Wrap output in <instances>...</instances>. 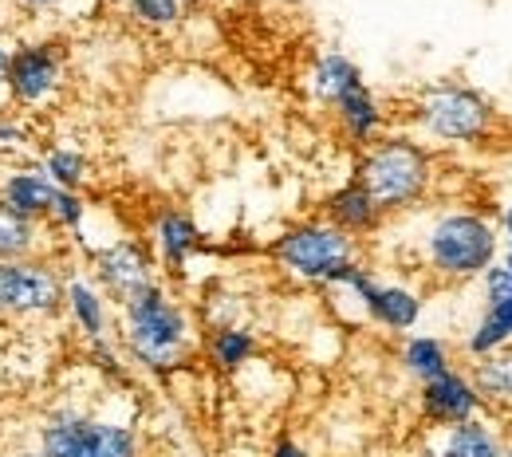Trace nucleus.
<instances>
[{
  "mask_svg": "<svg viewBox=\"0 0 512 457\" xmlns=\"http://www.w3.org/2000/svg\"><path fill=\"white\" fill-rule=\"evenodd\" d=\"M115 339L130 367L154 379L182 371L201 351L197 320L166 280L150 284L123 308H115Z\"/></svg>",
  "mask_w": 512,
  "mask_h": 457,
  "instance_id": "nucleus-1",
  "label": "nucleus"
},
{
  "mask_svg": "<svg viewBox=\"0 0 512 457\" xmlns=\"http://www.w3.org/2000/svg\"><path fill=\"white\" fill-rule=\"evenodd\" d=\"M501 229L489 213L469 209V205H449L438 213H426L410 237L414 264L434 280V284H477L481 272L501 257Z\"/></svg>",
  "mask_w": 512,
  "mask_h": 457,
  "instance_id": "nucleus-2",
  "label": "nucleus"
},
{
  "mask_svg": "<svg viewBox=\"0 0 512 457\" xmlns=\"http://www.w3.org/2000/svg\"><path fill=\"white\" fill-rule=\"evenodd\" d=\"M351 178L379 201L386 217H406L430 197L438 166L430 146L418 142L410 131H386L379 142L359 150Z\"/></svg>",
  "mask_w": 512,
  "mask_h": 457,
  "instance_id": "nucleus-3",
  "label": "nucleus"
},
{
  "mask_svg": "<svg viewBox=\"0 0 512 457\" xmlns=\"http://www.w3.org/2000/svg\"><path fill=\"white\" fill-rule=\"evenodd\" d=\"M497 127V107L485 91L442 79L414 95L410 103V134L426 146H477Z\"/></svg>",
  "mask_w": 512,
  "mask_h": 457,
  "instance_id": "nucleus-4",
  "label": "nucleus"
},
{
  "mask_svg": "<svg viewBox=\"0 0 512 457\" xmlns=\"http://www.w3.org/2000/svg\"><path fill=\"white\" fill-rule=\"evenodd\" d=\"M268 261L276 264L280 276L304 288H327L339 280L347 264L363 261V257H359V241L335 229L327 217H304L272 237Z\"/></svg>",
  "mask_w": 512,
  "mask_h": 457,
  "instance_id": "nucleus-5",
  "label": "nucleus"
},
{
  "mask_svg": "<svg viewBox=\"0 0 512 457\" xmlns=\"http://www.w3.org/2000/svg\"><path fill=\"white\" fill-rule=\"evenodd\" d=\"M48 457H142V438L123 418H103L79 402H56L36 422V438Z\"/></svg>",
  "mask_w": 512,
  "mask_h": 457,
  "instance_id": "nucleus-6",
  "label": "nucleus"
},
{
  "mask_svg": "<svg viewBox=\"0 0 512 457\" xmlns=\"http://www.w3.org/2000/svg\"><path fill=\"white\" fill-rule=\"evenodd\" d=\"M67 52L56 36H28L12 44L8 79H4V103L20 115H36L52 107L64 91Z\"/></svg>",
  "mask_w": 512,
  "mask_h": 457,
  "instance_id": "nucleus-7",
  "label": "nucleus"
},
{
  "mask_svg": "<svg viewBox=\"0 0 512 457\" xmlns=\"http://www.w3.org/2000/svg\"><path fill=\"white\" fill-rule=\"evenodd\" d=\"M64 316V264L52 257L0 264V320Z\"/></svg>",
  "mask_w": 512,
  "mask_h": 457,
  "instance_id": "nucleus-8",
  "label": "nucleus"
},
{
  "mask_svg": "<svg viewBox=\"0 0 512 457\" xmlns=\"http://www.w3.org/2000/svg\"><path fill=\"white\" fill-rule=\"evenodd\" d=\"M87 272L95 276V284L107 292V300L115 308H123L138 292H146L150 284L162 280L158 261H154V253L142 237H111L103 245H91L87 249Z\"/></svg>",
  "mask_w": 512,
  "mask_h": 457,
  "instance_id": "nucleus-9",
  "label": "nucleus"
},
{
  "mask_svg": "<svg viewBox=\"0 0 512 457\" xmlns=\"http://www.w3.org/2000/svg\"><path fill=\"white\" fill-rule=\"evenodd\" d=\"M146 245H150L162 276L182 280L190 272L193 257L205 253V233L182 205H162L146 225Z\"/></svg>",
  "mask_w": 512,
  "mask_h": 457,
  "instance_id": "nucleus-10",
  "label": "nucleus"
},
{
  "mask_svg": "<svg viewBox=\"0 0 512 457\" xmlns=\"http://www.w3.org/2000/svg\"><path fill=\"white\" fill-rule=\"evenodd\" d=\"M481 414H485V406L469 383V371H461V367H449L438 379L418 387V418L434 434H442L449 426H461L469 418H481Z\"/></svg>",
  "mask_w": 512,
  "mask_h": 457,
  "instance_id": "nucleus-11",
  "label": "nucleus"
},
{
  "mask_svg": "<svg viewBox=\"0 0 512 457\" xmlns=\"http://www.w3.org/2000/svg\"><path fill=\"white\" fill-rule=\"evenodd\" d=\"M64 316L83 343L107 339L115 331V304L95 284V276L75 264H64Z\"/></svg>",
  "mask_w": 512,
  "mask_h": 457,
  "instance_id": "nucleus-12",
  "label": "nucleus"
},
{
  "mask_svg": "<svg viewBox=\"0 0 512 457\" xmlns=\"http://www.w3.org/2000/svg\"><path fill=\"white\" fill-rule=\"evenodd\" d=\"M335 229H343L347 237H355V241H367V237H375V233H383L386 229V217L383 209H379V201L367 194L355 178L351 182H343V186H335L331 194L323 197V213Z\"/></svg>",
  "mask_w": 512,
  "mask_h": 457,
  "instance_id": "nucleus-13",
  "label": "nucleus"
},
{
  "mask_svg": "<svg viewBox=\"0 0 512 457\" xmlns=\"http://www.w3.org/2000/svg\"><path fill=\"white\" fill-rule=\"evenodd\" d=\"M331 119L339 134L355 146V150H367L371 142H379L386 131H390V115H386L383 99L363 83L355 91H347L335 107H331Z\"/></svg>",
  "mask_w": 512,
  "mask_h": 457,
  "instance_id": "nucleus-14",
  "label": "nucleus"
},
{
  "mask_svg": "<svg viewBox=\"0 0 512 457\" xmlns=\"http://www.w3.org/2000/svg\"><path fill=\"white\" fill-rule=\"evenodd\" d=\"M56 190L60 186L44 174L40 162H12L8 170H0V201L12 205L16 213L32 217V221H44L48 217Z\"/></svg>",
  "mask_w": 512,
  "mask_h": 457,
  "instance_id": "nucleus-15",
  "label": "nucleus"
},
{
  "mask_svg": "<svg viewBox=\"0 0 512 457\" xmlns=\"http://www.w3.org/2000/svg\"><path fill=\"white\" fill-rule=\"evenodd\" d=\"M367 79H363V67L355 64L347 52H339V48H323L320 56L312 60L308 67V75H304V87H308V95H312V103H320V107H335L347 91H355V87H363Z\"/></svg>",
  "mask_w": 512,
  "mask_h": 457,
  "instance_id": "nucleus-16",
  "label": "nucleus"
},
{
  "mask_svg": "<svg viewBox=\"0 0 512 457\" xmlns=\"http://www.w3.org/2000/svg\"><path fill=\"white\" fill-rule=\"evenodd\" d=\"M260 339L249 324H221L205 327L201 335V355L217 375H241L249 363H256Z\"/></svg>",
  "mask_w": 512,
  "mask_h": 457,
  "instance_id": "nucleus-17",
  "label": "nucleus"
},
{
  "mask_svg": "<svg viewBox=\"0 0 512 457\" xmlns=\"http://www.w3.org/2000/svg\"><path fill=\"white\" fill-rule=\"evenodd\" d=\"M398 367H402L406 379H414V383L422 387V383L438 379L442 371L457 367V363H453V347H449L446 335L410 331V335H402V343H398Z\"/></svg>",
  "mask_w": 512,
  "mask_h": 457,
  "instance_id": "nucleus-18",
  "label": "nucleus"
},
{
  "mask_svg": "<svg viewBox=\"0 0 512 457\" xmlns=\"http://www.w3.org/2000/svg\"><path fill=\"white\" fill-rule=\"evenodd\" d=\"M469 383L481 398L485 414L512 418V347H501L493 355H481L469 363Z\"/></svg>",
  "mask_w": 512,
  "mask_h": 457,
  "instance_id": "nucleus-19",
  "label": "nucleus"
},
{
  "mask_svg": "<svg viewBox=\"0 0 512 457\" xmlns=\"http://www.w3.org/2000/svg\"><path fill=\"white\" fill-rule=\"evenodd\" d=\"M48 233L52 229L44 221H32L0 201V264L48 257Z\"/></svg>",
  "mask_w": 512,
  "mask_h": 457,
  "instance_id": "nucleus-20",
  "label": "nucleus"
},
{
  "mask_svg": "<svg viewBox=\"0 0 512 457\" xmlns=\"http://www.w3.org/2000/svg\"><path fill=\"white\" fill-rule=\"evenodd\" d=\"M501 347H512V304H505V300H481L477 320L461 335V355L473 363V359L493 355Z\"/></svg>",
  "mask_w": 512,
  "mask_h": 457,
  "instance_id": "nucleus-21",
  "label": "nucleus"
},
{
  "mask_svg": "<svg viewBox=\"0 0 512 457\" xmlns=\"http://www.w3.org/2000/svg\"><path fill=\"white\" fill-rule=\"evenodd\" d=\"M438 442L446 446L449 457H505V434L485 414L481 418H469L461 426L442 430Z\"/></svg>",
  "mask_w": 512,
  "mask_h": 457,
  "instance_id": "nucleus-22",
  "label": "nucleus"
},
{
  "mask_svg": "<svg viewBox=\"0 0 512 457\" xmlns=\"http://www.w3.org/2000/svg\"><path fill=\"white\" fill-rule=\"evenodd\" d=\"M40 166H44V174H48L60 190L83 194L87 182H91V162H87V154H83L79 146H67V142L48 146V150L40 154Z\"/></svg>",
  "mask_w": 512,
  "mask_h": 457,
  "instance_id": "nucleus-23",
  "label": "nucleus"
},
{
  "mask_svg": "<svg viewBox=\"0 0 512 457\" xmlns=\"http://www.w3.org/2000/svg\"><path fill=\"white\" fill-rule=\"evenodd\" d=\"M87 213H91V205H87L83 194H75V190H56L44 225H48L52 233H67V237L75 241V237L83 233V225H87Z\"/></svg>",
  "mask_w": 512,
  "mask_h": 457,
  "instance_id": "nucleus-24",
  "label": "nucleus"
},
{
  "mask_svg": "<svg viewBox=\"0 0 512 457\" xmlns=\"http://www.w3.org/2000/svg\"><path fill=\"white\" fill-rule=\"evenodd\" d=\"M127 16L138 28H150V32H170L186 20V4L182 0H130Z\"/></svg>",
  "mask_w": 512,
  "mask_h": 457,
  "instance_id": "nucleus-25",
  "label": "nucleus"
},
{
  "mask_svg": "<svg viewBox=\"0 0 512 457\" xmlns=\"http://www.w3.org/2000/svg\"><path fill=\"white\" fill-rule=\"evenodd\" d=\"M87 359H91V367H95L111 387H127L130 383V371H134V367L127 363V355H123V347H119L115 335L87 343Z\"/></svg>",
  "mask_w": 512,
  "mask_h": 457,
  "instance_id": "nucleus-26",
  "label": "nucleus"
},
{
  "mask_svg": "<svg viewBox=\"0 0 512 457\" xmlns=\"http://www.w3.org/2000/svg\"><path fill=\"white\" fill-rule=\"evenodd\" d=\"M32 146V131L20 111H0V154H24Z\"/></svg>",
  "mask_w": 512,
  "mask_h": 457,
  "instance_id": "nucleus-27",
  "label": "nucleus"
},
{
  "mask_svg": "<svg viewBox=\"0 0 512 457\" xmlns=\"http://www.w3.org/2000/svg\"><path fill=\"white\" fill-rule=\"evenodd\" d=\"M8 4L20 8L24 16H36V20H60V16L79 12V8L91 4V0H8Z\"/></svg>",
  "mask_w": 512,
  "mask_h": 457,
  "instance_id": "nucleus-28",
  "label": "nucleus"
},
{
  "mask_svg": "<svg viewBox=\"0 0 512 457\" xmlns=\"http://www.w3.org/2000/svg\"><path fill=\"white\" fill-rule=\"evenodd\" d=\"M477 288H481V300H505V304H512V268H505L501 261L489 264L481 272Z\"/></svg>",
  "mask_w": 512,
  "mask_h": 457,
  "instance_id": "nucleus-29",
  "label": "nucleus"
},
{
  "mask_svg": "<svg viewBox=\"0 0 512 457\" xmlns=\"http://www.w3.org/2000/svg\"><path fill=\"white\" fill-rule=\"evenodd\" d=\"M268 457H316L304 442H296L292 434H280L272 446H268Z\"/></svg>",
  "mask_w": 512,
  "mask_h": 457,
  "instance_id": "nucleus-30",
  "label": "nucleus"
},
{
  "mask_svg": "<svg viewBox=\"0 0 512 457\" xmlns=\"http://www.w3.org/2000/svg\"><path fill=\"white\" fill-rule=\"evenodd\" d=\"M8 60H12V44L0 32V103H4V79H8Z\"/></svg>",
  "mask_w": 512,
  "mask_h": 457,
  "instance_id": "nucleus-31",
  "label": "nucleus"
},
{
  "mask_svg": "<svg viewBox=\"0 0 512 457\" xmlns=\"http://www.w3.org/2000/svg\"><path fill=\"white\" fill-rule=\"evenodd\" d=\"M414 457H449V454H446V446H442L438 438H426V442H418Z\"/></svg>",
  "mask_w": 512,
  "mask_h": 457,
  "instance_id": "nucleus-32",
  "label": "nucleus"
},
{
  "mask_svg": "<svg viewBox=\"0 0 512 457\" xmlns=\"http://www.w3.org/2000/svg\"><path fill=\"white\" fill-rule=\"evenodd\" d=\"M497 229H501V237H505V241H512V201L501 205V213H497Z\"/></svg>",
  "mask_w": 512,
  "mask_h": 457,
  "instance_id": "nucleus-33",
  "label": "nucleus"
},
{
  "mask_svg": "<svg viewBox=\"0 0 512 457\" xmlns=\"http://www.w3.org/2000/svg\"><path fill=\"white\" fill-rule=\"evenodd\" d=\"M497 261L505 264V268H512V241H501V257Z\"/></svg>",
  "mask_w": 512,
  "mask_h": 457,
  "instance_id": "nucleus-34",
  "label": "nucleus"
},
{
  "mask_svg": "<svg viewBox=\"0 0 512 457\" xmlns=\"http://www.w3.org/2000/svg\"><path fill=\"white\" fill-rule=\"evenodd\" d=\"M12 457H48V454H44L40 446H24V450H16Z\"/></svg>",
  "mask_w": 512,
  "mask_h": 457,
  "instance_id": "nucleus-35",
  "label": "nucleus"
},
{
  "mask_svg": "<svg viewBox=\"0 0 512 457\" xmlns=\"http://www.w3.org/2000/svg\"><path fill=\"white\" fill-rule=\"evenodd\" d=\"M107 4H115V8H123V12L130 8V0H107Z\"/></svg>",
  "mask_w": 512,
  "mask_h": 457,
  "instance_id": "nucleus-36",
  "label": "nucleus"
},
{
  "mask_svg": "<svg viewBox=\"0 0 512 457\" xmlns=\"http://www.w3.org/2000/svg\"><path fill=\"white\" fill-rule=\"evenodd\" d=\"M505 457H512V434L505 438Z\"/></svg>",
  "mask_w": 512,
  "mask_h": 457,
  "instance_id": "nucleus-37",
  "label": "nucleus"
},
{
  "mask_svg": "<svg viewBox=\"0 0 512 457\" xmlns=\"http://www.w3.org/2000/svg\"><path fill=\"white\" fill-rule=\"evenodd\" d=\"M182 4H186V8H190V4H197V0H182Z\"/></svg>",
  "mask_w": 512,
  "mask_h": 457,
  "instance_id": "nucleus-38",
  "label": "nucleus"
}]
</instances>
